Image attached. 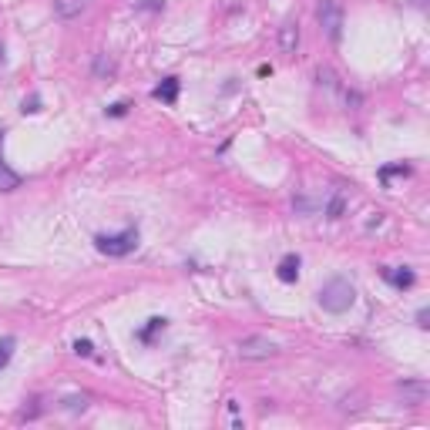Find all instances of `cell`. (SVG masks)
I'll return each instance as SVG.
<instances>
[{
  "mask_svg": "<svg viewBox=\"0 0 430 430\" xmlns=\"http://www.w3.org/2000/svg\"><path fill=\"white\" fill-rule=\"evenodd\" d=\"M417 326H420V330H427L430 323H427V309H417Z\"/></svg>",
  "mask_w": 430,
  "mask_h": 430,
  "instance_id": "cell-21",
  "label": "cell"
},
{
  "mask_svg": "<svg viewBox=\"0 0 430 430\" xmlns=\"http://www.w3.org/2000/svg\"><path fill=\"white\" fill-rule=\"evenodd\" d=\"M383 276H387L397 289H410L413 279H417V276H413V269H407V266H404V269H383Z\"/></svg>",
  "mask_w": 430,
  "mask_h": 430,
  "instance_id": "cell-10",
  "label": "cell"
},
{
  "mask_svg": "<svg viewBox=\"0 0 430 430\" xmlns=\"http://www.w3.org/2000/svg\"><path fill=\"white\" fill-rule=\"evenodd\" d=\"M319 306L326 309V313H346L350 306L356 302V289L350 279H343V276H333V279H326L319 286L316 293Z\"/></svg>",
  "mask_w": 430,
  "mask_h": 430,
  "instance_id": "cell-1",
  "label": "cell"
},
{
  "mask_svg": "<svg viewBox=\"0 0 430 430\" xmlns=\"http://www.w3.org/2000/svg\"><path fill=\"white\" fill-rule=\"evenodd\" d=\"M424 3H427V0H413V7H424Z\"/></svg>",
  "mask_w": 430,
  "mask_h": 430,
  "instance_id": "cell-22",
  "label": "cell"
},
{
  "mask_svg": "<svg viewBox=\"0 0 430 430\" xmlns=\"http://www.w3.org/2000/svg\"><path fill=\"white\" fill-rule=\"evenodd\" d=\"M75 353H77V356H94L91 339H75Z\"/></svg>",
  "mask_w": 430,
  "mask_h": 430,
  "instance_id": "cell-17",
  "label": "cell"
},
{
  "mask_svg": "<svg viewBox=\"0 0 430 430\" xmlns=\"http://www.w3.org/2000/svg\"><path fill=\"white\" fill-rule=\"evenodd\" d=\"M20 112H24V114H27V112H31V114H34V112H40V98H38V94H31V98H24V105H20Z\"/></svg>",
  "mask_w": 430,
  "mask_h": 430,
  "instance_id": "cell-16",
  "label": "cell"
},
{
  "mask_svg": "<svg viewBox=\"0 0 430 430\" xmlns=\"http://www.w3.org/2000/svg\"><path fill=\"white\" fill-rule=\"evenodd\" d=\"M276 276H279L282 282H296V279H300V256H296V252L282 256L279 269H276Z\"/></svg>",
  "mask_w": 430,
  "mask_h": 430,
  "instance_id": "cell-5",
  "label": "cell"
},
{
  "mask_svg": "<svg viewBox=\"0 0 430 430\" xmlns=\"http://www.w3.org/2000/svg\"><path fill=\"white\" fill-rule=\"evenodd\" d=\"M14 346H17V339L14 337H3L0 339V370L10 363V356H14Z\"/></svg>",
  "mask_w": 430,
  "mask_h": 430,
  "instance_id": "cell-12",
  "label": "cell"
},
{
  "mask_svg": "<svg viewBox=\"0 0 430 430\" xmlns=\"http://www.w3.org/2000/svg\"><path fill=\"white\" fill-rule=\"evenodd\" d=\"M0 54H3V47H0Z\"/></svg>",
  "mask_w": 430,
  "mask_h": 430,
  "instance_id": "cell-23",
  "label": "cell"
},
{
  "mask_svg": "<svg viewBox=\"0 0 430 430\" xmlns=\"http://www.w3.org/2000/svg\"><path fill=\"white\" fill-rule=\"evenodd\" d=\"M316 17H319V27L326 31V38L333 44H339V38H343V7L337 0H319Z\"/></svg>",
  "mask_w": 430,
  "mask_h": 430,
  "instance_id": "cell-3",
  "label": "cell"
},
{
  "mask_svg": "<svg viewBox=\"0 0 430 430\" xmlns=\"http://www.w3.org/2000/svg\"><path fill=\"white\" fill-rule=\"evenodd\" d=\"M276 353H279V346L266 337L239 339V356H243V360H269V356H276Z\"/></svg>",
  "mask_w": 430,
  "mask_h": 430,
  "instance_id": "cell-4",
  "label": "cell"
},
{
  "mask_svg": "<svg viewBox=\"0 0 430 430\" xmlns=\"http://www.w3.org/2000/svg\"><path fill=\"white\" fill-rule=\"evenodd\" d=\"M178 88H182V81H178V77H165V81H162V84H158L151 94H155L158 101H165V105H175V101H178Z\"/></svg>",
  "mask_w": 430,
  "mask_h": 430,
  "instance_id": "cell-6",
  "label": "cell"
},
{
  "mask_svg": "<svg viewBox=\"0 0 430 430\" xmlns=\"http://www.w3.org/2000/svg\"><path fill=\"white\" fill-rule=\"evenodd\" d=\"M125 114H128V101H114L108 108V118H125Z\"/></svg>",
  "mask_w": 430,
  "mask_h": 430,
  "instance_id": "cell-19",
  "label": "cell"
},
{
  "mask_svg": "<svg viewBox=\"0 0 430 430\" xmlns=\"http://www.w3.org/2000/svg\"><path fill=\"white\" fill-rule=\"evenodd\" d=\"M296 44H300V27H296V24H282V27H279L282 54H296Z\"/></svg>",
  "mask_w": 430,
  "mask_h": 430,
  "instance_id": "cell-7",
  "label": "cell"
},
{
  "mask_svg": "<svg viewBox=\"0 0 430 430\" xmlns=\"http://www.w3.org/2000/svg\"><path fill=\"white\" fill-rule=\"evenodd\" d=\"M393 175H410V165H387V169H380V178L387 182Z\"/></svg>",
  "mask_w": 430,
  "mask_h": 430,
  "instance_id": "cell-15",
  "label": "cell"
},
{
  "mask_svg": "<svg viewBox=\"0 0 430 430\" xmlns=\"http://www.w3.org/2000/svg\"><path fill=\"white\" fill-rule=\"evenodd\" d=\"M135 7H138V10H162L165 0H135Z\"/></svg>",
  "mask_w": 430,
  "mask_h": 430,
  "instance_id": "cell-18",
  "label": "cell"
},
{
  "mask_svg": "<svg viewBox=\"0 0 430 430\" xmlns=\"http://www.w3.org/2000/svg\"><path fill=\"white\" fill-rule=\"evenodd\" d=\"M165 326H169V319H165V316H151L148 323L138 330V339H141V343H151V337H155L158 330H165Z\"/></svg>",
  "mask_w": 430,
  "mask_h": 430,
  "instance_id": "cell-11",
  "label": "cell"
},
{
  "mask_svg": "<svg viewBox=\"0 0 430 430\" xmlns=\"http://www.w3.org/2000/svg\"><path fill=\"white\" fill-rule=\"evenodd\" d=\"M112 71H114V64H112V61H108L105 54H98V61H94V75H98V77H105V75H112Z\"/></svg>",
  "mask_w": 430,
  "mask_h": 430,
  "instance_id": "cell-14",
  "label": "cell"
},
{
  "mask_svg": "<svg viewBox=\"0 0 430 430\" xmlns=\"http://www.w3.org/2000/svg\"><path fill=\"white\" fill-rule=\"evenodd\" d=\"M68 410H84V397H68Z\"/></svg>",
  "mask_w": 430,
  "mask_h": 430,
  "instance_id": "cell-20",
  "label": "cell"
},
{
  "mask_svg": "<svg viewBox=\"0 0 430 430\" xmlns=\"http://www.w3.org/2000/svg\"><path fill=\"white\" fill-rule=\"evenodd\" d=\"M0 148H3V128H0ZM17 185H20V175L7 169V162H3V155H0V192H14Z\"/></svg>",
  "mask_w": 430,
  "mask_h": 430,
  "instance_id": "cell-8",
  "label": "cell"
},
{
  "mask_svg": "<svg viewBox=\"0 0 430 430\" xmlns=\"http://www.w3.org/2000/svg\"><path fill=\"white\" fill-rule=\"evenodd\" d=\"M400 393H404L410 404H424V400H427V383H424V380H404V383H400Z\"/></svg>",
  "mask_w": 430,
  "mask_h": 430,
  "instance_id": "cell-9",
  "label": "cell"
},
{
  "mask_svg": "<svg viewBox=\"0 0 430 430\" xmlns=\"http://www.w3.org/2000/svg\"><path fill=\"white\" fill-rule=\"evenodd\" d=\"M343 208H346V202H343V195H333V199H330V206H326V215H330V219H339V215H343Z\"/></svg>",
  "mask_w": 430,
  "mask_h": 430,
  "instance_id": "cell-13",
  "label": "cell"
},
{
  "mask_svg": "<svg viewBox=\"0 0 430 430\" xmlns=\"http://www.w3.org/2000/svg\"><path fill=\"white\" fill-rule=\"evenodd\" d=\"M94 245H98V252L121 259V256L138 249V225H128L125 232H114V236H94Z\"/></svg>",
  "mask_w": 430,
  "mask_h": 430,
  "instance_id": "cell-2",
  "label": "cell"
}]
</instances>
